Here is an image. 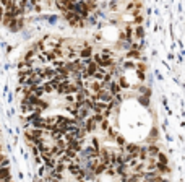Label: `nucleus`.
I'll list each match as a JSON object with an SVG mask.
<instances>
[{"label": "nucleus", "mask_w": 185, "mask_h": 182, "mask_svg": "<svg viewBox=\"0 0 185 182\" xmlns=\"http://www.w3.org/2000/svg\"><path fill=\"white\" fill-rule=\"evenodd\" d=\"M122 70H135L137 72V62L135 60H125L122 63Z\"/></svg>", "instance_id": "20e7f679"}, {"label": "nucleus", "mask_w": 185, "mask_h": 182, "mask_svg": "<svg viewBox=\"0 0 185 182\" xmlns=\"http://www.w3.org/2000/svg\"><path fill=\"white\" fill-rule=\"evenodd\" d=\"M3 13H5L3 8H0V21H2V18H3Z\"/></svg>", "instance_id": "1a4fd4ad"}, {"label": "nucleus", "mask_w": 185, "mask_h": 182, "mask_svg": "<svg viewBox=\"0 0 185 182\" xmlns=\"http://www.w3.org/2000/svg\"><path fill=\"white\" fill-rule=\"evenodd\" d=\"M0 151H2V147H0Z\"/></svg>", "instance_id": "f8f14e48"}, {"label": "nucleus", "mask_w": 185, "mask_h": 182, "mask_svg": "<svg viewBox=\"0 0 185 182\" xmlns=\"http://www.w3.org/2000/svg\"><path fill=\"white\" fill-rule=\"evenodd\" d=\"M0 180H10V169L8 167H0Z\"/></svg>", "instance_id": "39448f33"}, {"label": "nucleus", "mask_w": 185, "mask_h": 182, "mask_svg": "<svg viewBox=\"0 0 185 182\" xmlns=\"http://www.w3.org/2000/svg\"><path fill=\"white\" fill-rule=\"evenodd\" d=\"M0 167H8V159H5V158H3V161L0 163Z\"/></svg>", "instance_id": "6e6552de"}, {"label": "nucleus", "mask_w": 185, "mask_h": 182, "mask_svg": "<svg viewBox=\"0 0 185 182\" xmlns=\"http://www.w3.org/2000/svg\"><path fill=\"white\" fill-rule=\"evenodd\" d=\"M96 98H97V101L99 103H104V104H111L112 101H114V96L109 93V91H104V90H101L97 94H96Z\"/></svg>", "instance_id": "f03ea898"}, {"label": "nucleus", "mask_w": 185, "mask_h": 182, "mask_svg": "<svg viewBox=\"0 0 185 182\" xmlns=\"http://www.w3.org/2000/svg\"><path fill=\"white\" fill-rule=\"evenodd\" d=\"M109 93L112 94L114 98H115L117 94H120V93H122V88L119 86V83H117V82H112V83H111V88H109Z\"/></svg>", "instance_id": "7ed1b4c3"}, {"label": "nucleus", "mask_w": 185, "mask_h": 182, "mask_svg": "<svg viewBox=\"0 0 185 182\" xmlns=\"http://www.w3.org/2000/svg\"><path fill=\"white\" fill-rule=\"evenodd\" d=\"M2 161H3V156H2V155H0V163H2Z\"/></svg>", "instance_id": "9d476101"}, {"label": "nucleus", "mask_w": 185, "mask_h": 182, "mask_svg": "<svg viewBox=\"0 0 185 182\" xmlns=\"http://www.w3.org/2000/svg\"><path fill=\"white\" fill-rule=\"evenodd\" d=\"M92 54H94V49L91 46H86L78 52V57H80V60H92Z\"/></svg>", "instance_id": "f257e3e1"}, {"label": "nucleus", "mask_w": 185, "mask_h": 182, "mask_svg": "<svg viewBox=\"0 0 185 182\" xmlns=\"http://www.w3.org/2000/svg\"><path fill=\"white\" fill-rule=\"evenodd\" d=\"M0 182H10V180H0Z\"/></svg>", "instance_id": "9b49d317"}, {"label": "nucleus", "mask_w": 185, "mask_h": 182, "mask_svg": "<svg viewBox=\"0 0 185 182\" xmlns=\"http://www.w3.org/2000/svg\"><path fill=\"white\" fill-rule=\"evenodd\" d=\"M42 88H44V94H51V93L55 91V90H54V86L49 83V82H46L44 85H42Z\"/></svg>", "instance_id": "423d86ee"}, {"label": "nucleus", "mask_w": 185, "mask_h": 182, "mask_svg": "<svg viewBox=\"0 0 185 182\" xmlns=\"http://www.w3.org/2000/svg\"><path fill=\"white\" fill-rule=\"evenodd\" d=\"M65 101H67V103H70V104H75V94H67Z\"/></svg>", "instance_id": "0eeeda50"}]
</instances>
